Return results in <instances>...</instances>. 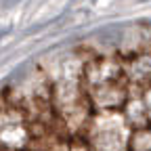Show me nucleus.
Returning a JSON list of instances; mask_svg holds the SVG:
<instances>
[{
    "mask_svg": "<svg viewBox=\"0 0 151 151\" xmlns=\"http://www.w3.org/2000/svg\"><path fill=\"white\" fill-rule=\"evenodd\" d=\"M132 128L122 111H94L82 130L88 151H128Z\"/></svg>",
    "mask_w": 151,
    "mask_h": 151,
    "instance_id": "1",
    "label": "nucleus"
},
{
    "mask_svg": "<svg viewBox=\"0 0 151 151\" xmlns=\"http://www.w3.org/2000/svg\"><path fill=\"white\" fill-rule=\"evenodd\" d=\"M29 147V118L21 105L0 99V149L27 151Z\"/></svg>",
    "mask_w": 151,
    "mask_h": 151,
    "instance_id": "2",
    "label": "nucleus"
},
{
    "mask_svg": "<svg viewBox=\"0 0 151 151\" xmlns=\"http://www.w3.org/2000/svg\"><path fill=\"white\" fill-rule=\"evenodd\" d=\"M122 113H124V118H126V122L130 124L132 130L151 126V116H149V109H147V105H145V101H143L141 88L130 86V97H128V101H126Z\"/></svg>",
    "mask_w": 151,
    "mask_h": 151,
    "instance_id": "3",
    "label": "nucleus"
},
{
    "mask_svg": "<svg viewBox=\"0 0 151 151\" xmlns=\"http://www.w3.org/2000/svg\"><path fill=\"white\" fill-rule=\"evenodd\" d=\"M128 151H151V126L132 130Z\"/></svg>",
    "mask_w": 151,
    "mask_h": 151,
    "instance_id": "4",
    "label": "nucleus"
},
{
    "mask_svg": "<svg viewBox=\"0 0 151 151\" xmlns=\"http://www.w3.org/2000/svg\"><path fill=\"white\" fill-rule=\"evenodd\" d=\"M141 94H143V101H145V105L149 109V116H151V84L145 86V88H141Z\"/></svg>",
    "mask_w": 151,
    "mask_h": 151,
    "instance_id": "5",
    "label": "nucleus"
}]
</instances>
